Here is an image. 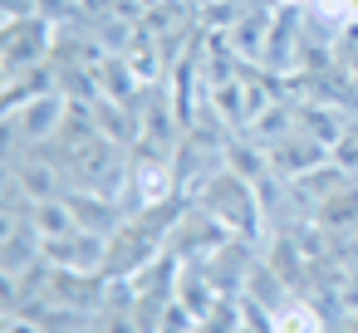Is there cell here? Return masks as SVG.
Returning a JSON list of instances; mask_svg holds the SVG:
<instances>
[{
	"instance_id": "1",
	"label": "cell",
	"mask_w": 358,
	"mask_h": 333,
	"mask_svg": "<svg viewBox=\"0 0 358 333\" xmlns=\"http://www.w3.org/2000/svg\"><path fill=\"white\" fill-rule=\"evenodd\" d=\"M270 323H275V333H319V318H314V309H304V304H299V309H280Z\"/></svg>"
}]
</instances>
